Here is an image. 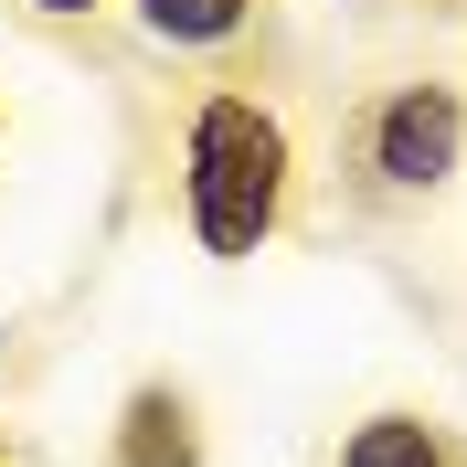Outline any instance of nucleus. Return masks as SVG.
I'll list each match as a JSON object with an SVG mask.
<instances>
[{"mask_svg":"<svg viewBox=\"0 0 467 467\" xmlns=\"http://www.w3.org/2000/svg\"><path fill=\"white\" fill-rule=\"evenodd\" d=\"M276 192H287V128L244 96H213L192 117V223H202V255H255L265 223H276Z\"/></svg>","mask_w":467,"mask_h":467,"instance_id":"nucleus-1","label":"nucleus"},{"mask_svg":"<svg viewBox=\"0 0 467 467\" xmlns=\"http://www.w3.org/2000/svg\"><path fill=\"white\" fill-rule=\"evenodd\" d=\"M457 139H467V107L446 86H404L393 107H382L372 149H382V181H404V192H436L446 171H457Z\"/></svg>","mask_w":467,"mask_h":467,"instance_id":"nucleus-2","label":"nucleus"},{"mask_svg":"<svg viewBox=\"0 0 467 467\" xmlns=\"http://www.w3.org/2000/svg\"><path fill=\"white\" fill-rule=\"evenodd\" d=\"M128 467H192V436H181L171 393H139V414H128Z\"/></svg>","mask_w":467,"mask_h":467,"instance_id":"nucleus-3","label":"nucleus"},{"mask_svg":"<svg viewBox=\"0 0 467 467\" xmlns=\"http://www.w3.org/2000/svg\"><path fill=\"white\" fill-rule=\"evenodd\" d=\"M340 467H446V457H436V436H425V425H404V414H372V425L350 436V457H340Z\"/></svg>","mask_w":467,"mask_h":467,"instance_id":"nucleus-4","label":"nucleus"},{"mask_svg":"<svg viewBox=\"0 0 467 467\" xmlns=\"http://www.w3.org/2000/svg\"><path fill=\"white\" fill-rule=\"evenodd\" d=\"M149 32L160 43H223V32H244V0H139Z\"/></svg>","mask_w":467,"mask_h":467,"instance_id":"nucleus-5","label":"nucleus"},{"mask_svg":"<svg viewBox=\"0 0 467 467\" xmlns=\"http://www.w3.org/2000/svg\"><path fill=\"white\" fill-rule=\"evenodd\" d=\"M32 11H54V22H75V11H96V0H32Z\"/></svg>","mask_w":467,"mask_h":467,"instance_id":"nucleus-6","label":"nucleus"}]
</instances>
